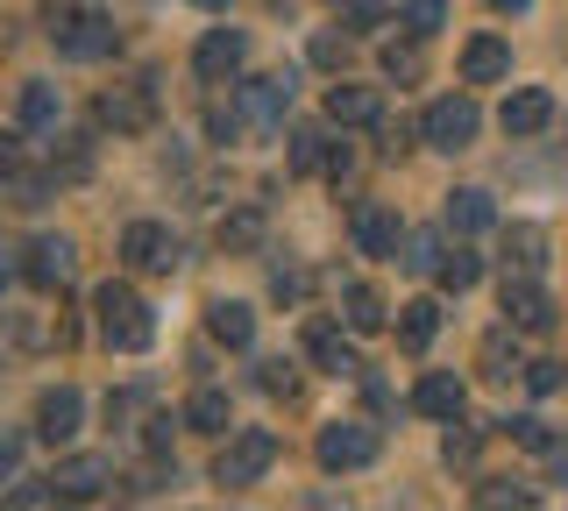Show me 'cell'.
<instances>
[{"mask_svg":"<svg viewBox=\"0 0 568 511\" xmlns=\"http://www.w3.org/2000/svg\"><path fill=\"white\" fill-rule=\"evenodd\" d=\"M93 327H100V341L114 348V356H142V348L156 341V320H150V306H142V292L121 285V277L93 292Z\"/></svg>","mask_w":568,"mask_h":511,"instance_id":"1","label":"cell"},{"mask_svg":"<svg viewBox=\"0 0 568 511\" xmlns=\"http://www.w3.org/2000/svg\"><path fill=\"white\" fill-rule=\"evenodd\" d=\"M277 462V433L271 427H235L227 433V448L213 454V483L221 490H248V483H263Z\"/></svg>","mask_w":568,"mask_h":511,"instance_id":"2","label":"cell"},{"mask_svg":"<svg viewBox=\"0 0 568 511\" xmlns=\"http://www.w3.org/2000/svg\"><path fill=\"white\" fill-rule=\"evenodd\" d=\"M476 129H484V108H476V100L469 93H448V100H434V108H426L419 114V135H426V143H434V150H469L476 143Z\"/></svg>","mask_w":568,"mask_h":511,"instance_id":"3","label":"cell"},{"mask_svg":"<svg viewBox=\"0 0 568 511\" xmlns=\"http://www.w3.org/2000/svg\"><path fill=\"white\" fill-rule=\"evenodd\" d=\"M320 469L342 476V469H369L377 462V427H363V419H342V427H320Z\"/></svg>","mask_w":568,"mask_h":511,"instance_id":"4","label":"cell"},{"mask_svg":"<svg viewBox=\"0 0 568 511\" xmlns=\"http://www.w3.org/2000/svg\"><path fill=\"white\" fill-rule=\"evenodd\" d=\"M121 476H114V462L106 454H64L58 469H50V490H58L64 504H93V498H106Z\"/></svg>","mask_w":568,"mask_h":511,"instance_id":"5","label":"cell"},{"mask_svg":"<svg viewBox=\"0 0 568 511\" xmlns=\"http://www.w3.org/2000/svg\"><path fill=\"white\" fill-rule=\"evenodd\" d=\"M22 277L36 292H64L71 277H79V249H71V235H36L22 249Z\"/></svg>","mask_w":568,"mask_h":511,"instance_id":"6","label":"cell"},{"mask_svg":"<svg viewBox=\"0 0 568 511\" xmlns=\"http://www.w3.org/2000/svg\"><path fill=\"white\" fill-rule=\"evenodd\" d=\"M156 121V93H150V79H129V85H106L100 93V129H114V135H142Z\"/></svg>","mask_w":568,"mask_h":511,"instance_id":"7","label":"cell"},{"mask_svg":"<svg viewBox=\"0 0 568 511\" xmlns=\"http://www.w3.org/2000/svg\"><path fill=\"white\" fill-rule=\"evenodd\" d=\"M121 256H129V270H150V277H171L178 270V235L156 221H129L121 227Z\"/></svg>","mask_w":568,"mask_h":511,"instance_id":"8","label":"cell"},{"mask_svg":"<svg viewBox=\"0 0 568 511\" xmlns=\"http://www.w3.org/2000/svg\"><path fill=\"white\" fill-rule=\"evenodd\" d=\"M505 327L511 334H547V327H555V298L540 292V277L505 270Z\"/></svg>","mask_w":568,"mask_h":511,"instance_id":"9","label":"cell"},{"mask_svg":"<svg viewBox=\"0 0 568 511\" xmlns=\"http://www.w3.org/2000/svg\"><path fill=\"white\" fill-rule=\"evenodd\" d=\"M242 64H248V37H242V29H206L200 50H192V72H200L206 85H227Z\"/></svg>","mask_w":568,"mask_h":511,"instance_id":"10","label":"cell"},{"mask_svg":"<svg viewBox=\"0 0 568 511\" xmlns=\"http://www.w3.org/2000/svg\"><path fill=\"white\" fill-rule=\"evenodd\" d=\"M348 235H355V249L363 256H398V214L390 206H377V200H355V214H348Z\"/></svg>","mask_w":568,"mask_h":511,"instance_id":"11","label":"cell"},{"mask_svg":"<svg viewBox=\"0 0 568 511\" xmlns=\"http://www.w3.org/2000/svg\"><path fill=\"white\" fill-rule=\"evenodd\" d=\"M79 419H85V398L71 391V384H58V391L36 398V440H50V448H64V440L79 433Z\"/></svg>","mask_w":568,"mask_h":511,"instance_id":"12","label":"cell"},{"mask_svg":"<svg viewBox=\"0 0 568 511\" xmlns=\"http://www.w3.org/2000/svg\"><path fill=\"white\" fill-rule=\"evenodd\" d=\"M284 108H292V72H271V79L242 85V121H256V129H277Z\"/></svg>","mask_w":568,"mask_h":511,"instance_id":"13","label":"cell"},{"mask_svg":"<svg viewBox=\"0 0 568 511\" xmlns=\"http://www.w3.org/2000/svg\"><path fill=\"white\" fill-rule=\"evenodd\" d=\"M377 114H384L377 85H327V121L334 129H377Z\"/></svg>","mask_w":568,"mask_h":511,"instance_id":"14","label":"cell"},{"mask_svg":"<svg viewBox=\"0 0 568 511\" xmlns=\"http://www.w3.org/2000/svg\"><path fill=\"white\" fill-rule=\"evenodd\" d=\"M263 235H271V221H263V206H235V214H221V227H213V242H221L227 256H256Z\"/></svg>","mask_w":568,"mask_h":511,"instance_id":"15","label":"cell"},{"mask_svg":"<svg viewBox=\"0 0 568 511\" xmlns=\"http://www.w3.org/2000/svg\"><path fill=\"white\" fill-rule=\"evenodd\" d=\"M306 356L320 369H334V377H355V369H363V362H355V348H348V334L334 327V320H313L306 327Z\"/></svg>","mask_w":568,"mask_h":511,"instance_id":"16","label":"cell"},{"mask_svg":"<svg viewBox=\"0 0 568 511\" xmlns=\"http://www.w3.org/2000/svg\"><path fill=\"white\" fill-rule=\"evenodd\" d=\"M497 121H505V135H540L547 121H555V100H547L540 85H519V93L505 100V114H497Z\"/></svg>","mask_w":568,"mask_h":511,"instance_id":"17","label":"cell"},{"mask_svg":"<svg viewBox=\"0 0 568 511\" xmlns=\"http://www.w3.org/2000/svg\"><path fill=\"white\" fill-rule=\"evenodd\" d=\"M505 72H511L505 37H469V50H462V79H469V85H497Z\"/></svg>","mask_w":568,"mask_h":511,"instance_id":"18","label":"cell"},{"mask_svg":"<svg viewBox=\"0 0 568 511\" xmlns=\"http://www.w3.org/2000/svg\"><path fill=\"white\" fill-rule=\"evenodd\" d=\"M462 377H448V369H434V377H419V391H413V412L426 419H462Z\"/></svg>","mask_w":568,"mask_h":511,"instance_id":"19","label":"cell"},{"mask_svg":"<svg viewBox=\"0 0 568 511\" xmlns=\"http://www.w3.org/2000/svg\"><path fill=\"white\" fill-rule=\"evenodd\" d=\"M206 334L227 341V348H248V341H256V313H248L242 298H213V306H206Z\"/></svg>","mask_w":568,"mask_h":511,"instance_id":"20","label":"cell"},{"mask_svg":"<svg viewBox=\"0 0 568 511\" xmlns=\"http://www.w3.org/2000/svg\"><path fill=\"white\" fill-rule=\"evenodd\" d=\"M58 50H64V58H71V64H100V58H106V50H114V22H106V14L93 8V14H85V22H79V29H71V37H64Z\"/></svg>","mask_w":568,"mask_h":511,"instance_id":"21","label":"cell"},{"mask_svg":"<svg viewBox=\"0 0 568 511\" xmlns=\"http://www.w3.org/2000/svg\"><path fill=\"white\" fill-rule=\"evenodd\" d=\"M490 221H497V206H490V192H484V185L448 192V227H455V235H484Z\"/></svg>","mask_w":568,"mask_h":511,"instance_id":"22","label":"cell"},{"mask_svg":"<svg viewBox=\"0 0 568 511\" xmlns=\"http://www.w3.org/2000/svg\"><path fill=\"white\" fill-rule=\"evenodd\" d=\"M540 263H547V235L532 221L519 227H505V270H519V277H540Z\"/></svg>","mask_w":568,"mask_h":511,"instance_id":"23","label":"cell"},{"mask_svg":"<svg viewBox=\"0 0 568 511\" xmlns=\"http://www.w3.org/2000/svg\"><path fill=\"white\" fill-rule=\"evenodd\" d=\"M440 334V306L434 298H413V306H398V348H413V356H426Z\"/></svg>","mask_w":568,"mask_h":511,"instance_id":"24","label":"cell"},{"mask_svg":"<svg viewBox=\"0 0 568 511\" xmlns=\"http://www.w3.org/2000/svg\"><path fill=\"white\" fill-rule=\"evenodd\" d=\"M178 419H185L192 433H227V427H235V412H227V391H213V384H206V391H192Z\"/></svg>","mask_w":568,"mask_h":511,"instance_id":"25","label":"cell"},{"mask_svg":"<svg viewBox=\"0 0 568 511\" xmlns=\"http://www.w3.org/2000/svg\"><path fill=\"white\" fill-rule=\"evenodd\" d=\"M93 178V143L85 135H58V150H50V185H79Z\"/></svg>","mask_w":568,"mask_h":511,"instance_id":"26","label":"cell"},{"mask_svg":"<svg viewBox=\"0 0 568 511\" xmlns=\"http://www.w3.org/2000/svg\"><path fill=\"white\" fill-rule=\"evenodd\" d=\"M476 362H484V377L490 384H511V377H519V348H511V327H497V334H484V348H476Z\"/></svg>","mask_w":568,"mask_h":511,"instance_id":"27","label":"cell"},{"mask_svg":"<svg viewBox=\"0 0 568 511\" xmlns=\"http://www.w3.org/2000/svg\"><path fill=\"white\" fill-rule=\"evenodd\" d=\"M342 313H348L355 334H377V327H384V292H377V285H348V292H342Z\"/></svg>","mask_w":568,"mask_h":511,"instance_id":"28","label":"cell"},{"mask_svg":"<svg viewBox=\"0 0 568 511\" xmlns=\"http://www.w3.org/2000/svg\"><path fill=\"white\" fill-rule=\"evenodd\" d=\"M384 79H398V85H419V79H426L419 37H413V43H384Z\"/></svg>","mask_w":568,"mask_h":511,"instance_id":"29","label":"cell"},{"mask_svg":"<svg viewBox=\"0 0 568 511\" xmlns=\"http://www.w3.org/2000/svg\"><path fill=\"white\" fill-rule=\"evenodd\" d=\"M327 129H298L292 135V171H298V178H306V171H327Z\"/></svg>","mask_w":568,"mask_h":511,"instance_id":"30","label":"cell"},{"mask_svg":"<svg viewBox=\"0 0 568 511\" xmlns=\"http://www.w3.org/2000/svg\"><path fill=\"white\" fill-rule=\"evenodd\" d=\"M93 8H100V0H50V8H43V29H50V43H64L71 29H79L85 14H93Z\"/></svg>","mask_w":568,"mask_h":511,"instance_id":"31","label":"cell"},{"mask_svg":"<svg viewBox=\"0 0 568 511\" xmlns=\"http://www.w3.org/2000/svg\"><path fill=\"white\" fill-rule=\"evenodd\" d=\"M405 270H419V277H434L440 270V235H434V227H419V235H405Z\"/></svg>","mask_w":568,"mask_h":511,"instance_id":"32","label":"cell"},{"mask_svg":"<svg viewBox=\"0 0 568 511\" xmlns=\"http://www.w3.org/2000/svg\"><path fill=\"white\" fill-rule=\"evenodd\" d=\"M434 277H440L448 292H469L476 277H484V263H476L469 249H440V270H434Z\"/></svg>","mask_w":568,"mask_h":511,"instance_id":"33","label":"cell"},{"mask_svg":"<svg viewBox=\"0 0 568 511\" xmlns=\"http://www.w3.org/2000/svg\"><path fill=\"white\" fill-rule=\"evenodd\" d=\"M22 129H58V93L50 85H22Z\"/></svg>","mask_w":568,"mask_h":511,"instance_id":"34","label":"cell"},{"mask_svg":"<svg viewBox=\"0 0 568 511\" xmlns=\"http://www.w3.org/2000/svg\"><path fill=\"white\" fill-rule=\"evenodd\" d=\"M440 22H448V0H405V29L413 37H434Z\"/></svg>","mask_w":568,"mask_h":511,"instance_id":"35","label":"cell"},{"mask_svg":"<svg viewBox=\"0 0 568 511\" xmlns=\"http://www.w3.org/2000/svg\"><path fill=\"white\" fill-rule=\"evenodd\" d=\"M171 483H178V469H164V462H150V469H135V476H129L135 498H156V490H171Z\"/></svg>","mask_w":568,"mask_h":511,"instance_id":"36","label":"cell"},{"mask_svg":"<svg viewBox=\"0 0 568 511\" xmlns=\"http://www.w3.org/2000/svg\"><path fill=\"white\" fill-rule=\"evenodd\" d=\"M476 504H484V511H497V504H532V490L526 483H484V490H476Z\"/></svg>","mask_w":568,"mask_h":511,"instance_id":"37","label":"cell"},{"mask_svg":"<svg viewBox=\"0 0 568 511\" xmlns=\"http://www.w3.org/2000/svg\"><path fill=\"white\" fill-rule=\"evenodd\" d=\"M505 427H511V440H519V448H555V433H547V419H505Z\"/></svg>","mask_w":568,"mask_h":511,"instance_id":"38","label":"cell"},{"mask_svg":"<svg viewBox=\"0 0 568 511\" xmlns=\"http://www.w3.org/2000/svg\"><path fill=\"white\" fill-rule=\"evenodd\" d=\"M384 22V0H342V29H377Z\"/></svg>","mask_w":568,"mask_h":511,"instance_id":"39","label":"cell"},{"mask_svg":"<svg viewBox=\"0 0 568 511\" xmlns=\"http://www.w3.org/2000/svg\"><path fill=\"white\" fill-rule=\"evenodd\" d=\"M313 64H320V72L348 64V37H313Z\"/></svg>","mask_w":568,"mask_h":511,"instance_id":"40","label":"cell"},{"mask_svg":"<svg viewBox=\"0 0 568 511\" xmlns=\"http://www.w3.org/2000/svg\"><path fill=\"white\" fill-rule=\"evenodd\" d=\"M256 384H263L271 398H292V391H298V377H292L284 362H263V377H256Z\"/></svg>","mask_w":568,"mask_h":511,"instance_id":"41","label":"cell"},{"mask_svg":"<svg viewBox=\"0 0 568 511\" xmlns=\"http://www.w3.org/2000/svg\"><path fill=\"white\" fill-rule=\"evenodd\" d=\"M476 448H484V433L462 427V433H448V448H440V454H448V462H476Z\"/></svg>","mask_w":568,"mask_h":511,"instance_id":"42","label":"cell"},{"mask_svg":"<svg viewBox=\"0 0 568 511\" xmlns=\"http://www.w3.org/2000/svg\"><path fill=\"white\" fill-rule=\"evenodd\" d=\"M22 171V135H0V178H14Z\"/></svg>","mask_w":568,"mask_h":511,"instance_id":"43","label":"cell"},{"mask_svg":"<svg viewBox=\"0 0 568 511\" xmlns=\"http://www.w3.org/2000/svg\"><path fill=\"white\" fill-rule=\"evenodd\" d=\"M526 377H532V391H555L561 369H555V362H526Z\"/></svg>","mask_w":568,"mask_h":511,"instance_id":"44","label":"cell"},{"mask_svg":"<svg viewBox=\"0 0 568 511\" xmlns=\"http://www.w3.org/2000/svg\"><path fill=\"white\" fill-rule=\"evenodd\" d=\"M142 440H150V454H164L171 448V419H150V433H142Z\"/></svg>","mask_w":568,"mask_h":511,"instance_id":"45","label":"cell"},{"mask_svg":"<svg viewBox=\"0 0 568 511\" xmlns=\"http://www.w3.org/2000/svg\"><path fill=\"white\" fill-rule=\"evenodd\" d=\"M490 8H497V14H519V8H532V0H490Z\"/></svg>","mask_w":568,"mask_h":511,"instance_id":"46","label":"cell"},{"mask_svg":"<svg viewBox=\"0 0 568 511\" xmlns=\"http://www.w3.org/2000/svg\"><path fill=\"white\" fill-rule=\"evenodd\" d=\"M8 277H14V263H8V249H0V292H8Z\"/></svg>","mask_w":568,"mask_h":511,"instance_id":"47","label":"cell"},{"mask_svg":"<svg viewBox=\"0 0 568 511\" xmlns=\"http://www.w3.org/2000/svg\"><path fill=\"white\" fill-rule=\"evenodd\" d=\"M555 476H561V483H568V448H555Z\"/></svg>","mask_w":568,"mask_h":511,"instance_id":"48","label":"cell"},{"mask_svg":"<svg viewBox=\"0 0 568 511\" xmlns=\"http://www.w3.org/2000/svg\"><path fill=\"white\" fill-rule=\"evenodd\" d=\"M200 8H206V14H221V8H227V0H200Z\"/></svg>","mask_w":568,"mask_h":511,"instance_id":"49","label":"cell"}]
</instances>
